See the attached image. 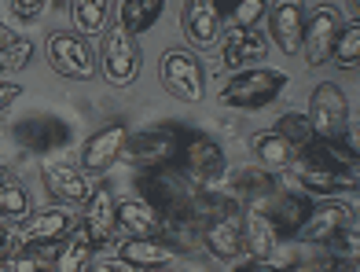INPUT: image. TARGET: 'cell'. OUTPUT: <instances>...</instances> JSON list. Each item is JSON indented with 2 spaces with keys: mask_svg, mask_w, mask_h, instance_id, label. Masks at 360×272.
Instances as JSON below:
<instances>
[{
  "mask_svg": "<svg viewBox=\"0 0 360 272\" xmlns=\"http://www.w3.org/2000/svg\"><path fill=\"white\" fill-rule=\"evenodd\" d=\"M125 140H129V129H125L122 122H114V125H103V129H96V133L85 140V148H81V166H85V173H92V177L107 173V169L122 158Z\"/></svg>",
  "mask_w": 360,
  "mask_h": 272,
  "instance_id": "obj_15",
  "label": "cell"
},
{
  "mask_svg": "<svg viewBox=\"0 0 360 272\" xmlns=\"http://www.w3.org/2000/svg\"><path fill=\"white\" fill-rule=\"evenodd\" d=\"M114 195L110 188H92V195L85 202V217H81V232H85V239L100 250V247H110L114 239H118V214H114Z\"/></svg>",
  "mask_w": 360,
  "mask_h": 272,
  "instance_id": "obj_13",
  "label": "cell"
},
{
  "mask_svg": "<svg viewBox=\"0 0 360 272\" xmlns=\"http://www.w3.org/2000/svg\"><path fill=\"white\" fill-rule=\"evenodd\" d=\"M305 0H276L269 8V37L280 52L294 56L302 48V34H305Z\"/></svg>",
  "mask_w": 360,
  "mask_h": 272,
  "instance_id": "obj_14",
  "label": "cell"
},
{
  "mask_svg": "<svg viewBox=\"0 0 360 272\" xmlns=\"http://www.w3.org/2000/svg\"><path fill=\"white\" fill-rule=\"evenodd\" d=\"M356 221V214L349 210V206H342V202H313V210H309V217H305V225H302V232H298V243H331V239L346 228V225H353Z\"/></svg>",
  "mask_w": 360,
  "mask_h": 272,
  "instance_id": "obj_19",
  "label": "cell"
},
{
  "mask_svg": "<svg viewBox=\"0 0 360 272\" xmlns=\"http://www.w3.org/2000/svg\"><path fill=\"white\" fill-rule=\"evenodd\" d=\"M110 4L114 0H70V19L81 37H96L110 26Z\"/></svg>",
  "mask_w": 360,
  "mask_h": 272,
  "instance_id": "obj_29",
  "label": "cell"
},
{
  "mask_svg": "<svg viewBox=\"0 0 360 272\" xmlns=\"http://www.w3.org/2000/svg\"><path fill=\"white\" fill-rule=\"evenodd\" d=\"M8 41H15V34H11V26H4V22H0V48H4Z\"/></svg>",
  "mask_w": 360,
  "mask_h": 272,
  "instance_id": "obj_42",
  "label": "cell"
},
{
  "mask_svg": "<svg viewBox=\"0 0 360 272\" xmlns=\"http://www.w3.org/2000/svg\"><path fill=\"white\" fill-rule=\"evenodd\" d=\"M143 272H180V268H176V261H173V265H158V268H143Z\"/></svg>",
  "mask_w": 360,
  "mask_h": 272,
  "instance_id": "obj_44",
  "label": "cell"
},
{
  "mask_svg": "<svg viewBox=\"0 0 360 272\" xmlns=\"http://www.w3.org/2000/svg\"><path fill=\"white\" fill-rule=\"evenodd\" d=\"M158 77H162V85H166V92L176 96V100H184V103H202L206 100L202 63L195 59L188 48H169V52H162Z\"/></svg>",
  "mask_w": 360,
  "mask_h": 272,
  "instance_id": "obj_5",
  "label": "cell"
},
{
  "mask_svg": "<svg viewBox=\"0 0 360 272\" xmlns=\"http://www.w3.org/2000/svg\"><path fill=\"white\" fill-rule=\"evenodd\" d=\"M48 0H11V11L19 15V19H37V15L44 11Z\"/></svg>",
  "mask_w": 360,
  "mask_h": 272,
  "instance_id": "obj_38",
  "label": "cell"
},
{
  "mask_svg": "<svg viewBox=\"0 0 360 272\" xmlns=\"http://www.w3.org/2000/svg\"><path fill=\"white\" fill-rule=\"evenodd\" d=\"M294 184L305 195H335V191H356V173H335V169H320V166H305L294 162Z\"/></svg>",
  "mask_w": 360,
  "mask_h": 272,
  "instance_id": "obj_25",
  "label": "cell"
},
{
  "mask_svg": "<svg viewBox=\"0 0 360 272\" xmlns=\"http://www.w3.org/2000/svg\"><path fill=\"white\" fill-rule=\"evenodd\" d=\"M41 184H44L48 195L63 206H85L89 195H92V184H89L85 173L77 166H63V162L41 166Z\"/></svg>",
  "mask_w": 360,
  "mask_h": 272,
  "instance_id": "obj_17",
  "label": "cell"
},
{
  "mask_svg": "<svg viewBox=\"0 0 360 272\" xmlns=\"http://www.w3.org/2000/svg\"><path fill=\"white\" fill-rule=\"evenodd\" d=\"M15 140L34 155H48V151H59L70 140V125L56 115H30L15 125Z\"/></svg>",
  "mask_w": 360,
  "mask_h": 272,
  "instance_id": "obj_16",
  "label": "cell"
},
{
  "mask_svg": "<svg viewBox=\"0 0 360 272\" xmlns=\"http://www.w3.org/2000/svg\"><path fill=\"white\" fill-rule=\"evenodd\" d=\"M287 74L272 70V67H254V70H239L232 82L221 89V103L236 107V110H261L269 107L276 96L283 92Z\"/></svg>",
  "mask_w": 360,
  "mask_h": 272,
  "instance_id": "obj_2",
  "label": "cell"
},
{
  "mask_svg": "<svg viewBox=\"0 0 360 272\" xmlns=\"http://www.w3.org/2000/svg\"><path fill=\"white\" fill-rule=\"evenodd\" d=\"M202 250H210L217 261H232L243 254V202H228L224 210L202 225Z\"/></svg>",
  "mask_w": 360,
  "mask_h": 272,
  "instance_id": "obj_11",
  "label": "cell"
},
{
  "mask_svg": "<svg viewBox=\"0 0 360 272\" xmlns=\"http://www.w3.org/2000/svg\"><path fill=\"white\" fill-rule=\"evenodd\" d=\"M269 15V0H232L224 19L236 30H257V22Z\"/></svg>",
  "mask_w": 360,
  "mask_h": 272,
  "instance_id": "obj_35",
  "label": "cell"
},
{
  "mask_svg": "<svg viewBox=\"0 0 360 272\" xmlns=\"http://www.w3.org/2000/svg\"><path fill=\"white\" fill-rule=\"evenodd\" d=\"M214 4H217V11H221V19H224V15H228V8H232V0H214Z\"/></svg>",
  "mask_w": 360,
  "mask_h": 272,
  "instance_id": "obj_43",
  "label": "cell"
},
{
  "mask_svg": "<svg viewBox=\"0 0 360 272\" xmlns=\"http://www.w3.org/2000/svg\"><path fill=\"white\" fill-rule=\"evenodd\" d=\"M96 247L85 239V232H70L67 239H63V247L56 254V265L52 272H85V265L92 261Z\"/></svg>",
  "mask_w": 360,
  "mask_h": 272,
  "instance_id": "obj_31",
  "label": "cell"
},
{
  "mask_svg": "<svg viewBox=\"0 0 360 272\" xmlns=\"http://www.w3.org/2000/svg\"><path fill=\"white\" fill-rule=\"evenodd\" d=\"M309 125H313L316 136H349V103L342 96L338 85H316L309 96Z\"/></svg>",
  "mask_w": 360,
  "mask_h": 272,
  "instance_id": "obj_10",
  "label": "cell"
},
{
  "mask_svg": "<svg viewBox=\"0 0 360 272\" xmlns=\"http://www.w3.org/2000/svg\"><path fill=\"white\" fill-rule=\"evenodd\" d=\"M30 59H34V44H30L26 37H15L8 41L4 48H0V74H15L30 67Z\"/></svg>",
  "mask_w": 360,
  "mask_h": 272,
  "instance_id": "obj_36",
  "label": "cell"
},
{
  "mask_svg": "<svg viewBox=\"0 0 360 272\" xmlns=\"http://www.w3.org/2000/svg\"><path fill=\"white\" fill-rule=\"evenodd\" d=\"M22 96V85H15V82H0V110H8L15 100Z\"/></svg>",
  "mask_w": 360,
  "mask_h": 272,
  "instance_id": "obj_39",
  "label": "cell"
},
{
  "mask_svg": "<svg viewBox=\"0 0 360 272\" xmlns=\"http://www.w3.org/2000/svg\"><path fill=\"white\" fill-rule=\"evenodd\" d=\"M162 235H169V243H173V250H176V254L202 250V221H195L191 214L166 221V232H162Z\"/></svg>",
  "mask_w": 360,
  "mask_h": 272,
  "instance_id": "obj_32",
  "label": "cell"
},
{
  "mask_svg": "<svg viewBox=\"0 0 360 272\" xmlns=\"http://www.w3.org/2000/svg\"><path fill=\"white\" fill-rule=\"evenodd\" d=\"M77 228V217L67 206H48V210H30L19 217V243H63Z\"/></svg>",
  "mask_w": 360,
  "mask_h": 272,
  "instance_id": "obj_12",
  "label": "cell"
},
{
  "mask_svg": "<svg viewBox=\"0 0 360 272\" xmlns=\"http://www.w3.org/2000/svg\"><path fill=\"white\" fill-rule=\"evenodd\" d=\"M11 247V232H8V225H0V254H4Z\"/></svg>",
  "mask_w": 360,
  "mask_h": 272,
  "instance_id": "obj_41",
  "label": "cell"
},
{
  "mask_svg": "<svg viewBox=\"0 0 360 272\" xmlns=\"http://www.w3.org/2000/svg\"><path fill=\"white\" fill-rule=\"evenodd\" d=\"M250 148H254L257 166H265L269 173L290 169V162H294V151H290V143H287L280 133H276V129H261V133H254Z\"/></svg>",
  "mask_w": 360,
  "mask_h": 272,
  "instance_id": "obj_27",
  "label": "cell"
},
{
  "mask_svg": "<svg viewBox=\"0 0 360 272\" xmlns=\"http://www.w3.org/2000/svg\"><path fill=\"white\" fill-rule=\"evenodd\" d=\"M265 56H269V44H265V37H261L257 30H236V26H228V34L221 41V59H224V67L232 70V74L261 67Z\"/></svg>",
  "mask_w": 360,
  "mask_h": 272,
  "instance_id": "obj_18",
  "label": "cell"
},
{
  "mask_svg": "<svg viewBox=\"0 0 360 272\" xmlns=\"http://www.w3.org/2000/svg\"><path fill=\"white\" fill-rule=\"evenodd\" d=\"M114 214H118V232L133 235V239H155L166 232V217L143 199H122L114 206Z\"/></svg>",
  "mask_w": 360,
  "mask_h": 272,
  "instance_id": "obj_23",
  "label": "cell"
},
{
  "mask_svg": "<svg viewBox=\"0 0 360 272\" xmlns=\"http://www.w3.org/2000/svg\"><path fill=\"white\" fill-rule=\"evenodd\" d=\"M176 151H180V133L176 129H143V133L125 140L122 158L136 173H143V169H158V166H173Z\"/></svg>",
  "mask_w": 360,
  "mask_h": 272,
  "instance_id": "obj_7",
  "label": "cell"
},
{
  "mask_svg": "<svg viewBox=\"0 0 360 272\" xmlns=\"http://www.w3.org/2000/svg\"><path fill=\"white\" fill-rule=\"evenodd\" d=\"M221 11L214 0H184L180 8V26H184V37L195 48H210L221 37Z\"/></svg>",
  "mask_w": 360,
  "mask_h": 272,
  "instance_id": "obj_21",
  "label": "cell"
},
{
  "mask_svg": "<svg viewBox=\"0 0 360 272\" xmlns=\"http://www.w3.org/2000/svg\"><path fill=\"white\" fill-rule=\"evenodd\" d=\"M118 258L129 261L136 272L143 268H158V265H173L180 254L173 250V243L166 235H155V239H133V235H125L122 243H118Z\"/></svg>",
  "mask_w": 360,
  "mask_h": 272,
  "instance_id": "obj_24",
  "label": "cell"
},
{
  "mask_svg": "<svg viewBox=\"0 0 360 272\" xmlns=\"http://www.w3.org/2000/svg\"><path fill=\"white\" fill-rule=\"evenodd\" d=\"M176 162H180L176 169L184 173L191 184H199V188L221 181L224 173H228V158H224V151H221V143H217V140H210V136H202V133L180 136Z\"/></svg>",
  "mask_w": 360,
  "mask_h": 272,
  "instance_id": "obj_4",
  "label": "cell"
},
{
  "mask_svg": "<svg viewBox=\"0 0 360 272\" xmlns=\"http://www.w3.org/2000/svg\"><path fill=\"white\" fill-rule=\"evenodd\" d=\"M360 59V22H342L338 37H335V48H331V63L342 70H353Z\"/></svg>",
  "mask_w": 360,
  "mask_h": 272,
  "instance_id": "obj_33",
  "label": "cell"
},
{
  "mask_svg": "<svg viewBox=\"0 0 360 272\" xmlns=\"http://www.w3.org/2000/svg\"><path fill=\"white\" fill-rule=\"evenodd\" d=\"M298 162L335 173H356V148L349 136H316L309 148L298 151Z\"/></svg>",
  "mask_w": 360,
  "mask_h": 272,
  "instance_id": "obj_20",
  "label": "cell"
},
{
  "mask_svg": "<svg viewBox=\"0 0 360 272\" xmlns=\"http://www.w3.org/2000/svg\"><path fill=\"white\" fill-rule=\"evenodd\" d=\"M48 63L59 77L70 82H89L96 74V48L81 37V34H48Z\"/></svg>",
  "mask_w": 360,
  "mask_h": 272,
  "instance_id": "obj_6",
  "label": "cell"
},
{
  "mask_svg": "<svg viewBox=\"0 0 360 272\" xmlns=\"http://www.w3.org/2000/svg\"><path fill=\"white\" fill-rule=\"evenodd\" d=\"M136 188H140L143 202H151L162 217L173 221V217L188 214L191 195H195V188H199V184H191L176 166H158V169H143Z\"/></svg>",
  "mask_w": 360,
  "mask_h": 272,
  "instance_id": "obj_1",
  "label": "cell"
},
{
  "mask_svg": "<svg viewBox=\"0 0 360 272\" xmlns=\"http://www.w3.org/2000/svg\"><path fill=\"white\" fill-rule=\"evenodd\" d=\"M272 191H276V173H269L265 166H239L224 195H232L236 202H257L269 199Z\"/></svg>",
  "mask_w": 360,
  "mask_h": 272,
  "instance_id": "obj_26",
  "label": "cell"
},
{
  "mask_svg": "<svg viewBox=\"0 0 360 272\" xmlns=\"http://www.w3.org/2000/svg\"><path fill=\"white\" fill-rule=\"evenodd\" d=\"M342 11L331 8V4H320L316 11L305 15V34H302V48L298 52L305 56L309 67H323L331 59V48H335V37L342 30Z\"/></svg>",
  "mask_w": 360,
  "mask_h": 272,
  "instance_id": "obj_9",
  "label": "cell"
},
{
  "mask_svg": "<svg viewBox=\"0 0 360 272\" xmlns=\"http://www.w3.org/2000/svg\"><path fill=\"white\" fill-rule=\"evenodd\" d=\"M346 4L353 8V19H356V11H360V0H346Z\"/></svg>",
  "mask_w": 360,
  "mask_h": 272,
  "instance_id": "obj_45",
  "label": "cell"
},
{
  "mask_svg": "<svg viewBox=\"0 0 360 272\" xmlns=\"http://www.w3.org/2000/svg\"><path fill=\"white\" fill-rule=\"evenodd\" d=\"M30 214V191L8 166H0V221H19Z\"/></svg>",
  "mask_w": 360,
  "mask_h": 272,
  "instance_id": "obj_30",
  "label": "cell"
},
{
  "mask_svg": "<svg viewBox=\"0 0 360 272\" xmlns=\"http://www.w3.org/2000/svg\"><path fill=\"white\" fill-rule=\"evenodd\" d=\"M232 272H280L272 261H257V258H247V261H239L232 265Z\"/></svg>",
  "mask_w": 360,
  "mask_h": 272,
  "instance_id": "obj_40",
  "label": "cell"
},
{
  "mask_svg": "<svg viewBox=\"0 0 360 272\" xmlns=\"http://www.w3.org/2000/svg\"><path fill=\"white\" fill-rule=\"evenodd\" d=\"M96 67L103 70V77L118 89H129L140 74V48L136 37L122 30L118 22H110L103 30V41H100V52H96Z\"/></svg>",
  "mask_w": 360,
  "mask_h": 272,
  "instance_id": "obj_3",
  "label": "cell"
},
{
  "mask_svg": "<svg viewBox=\"0 0 360 272\" xmlns=\"http://www.w3.org/2000/svg\"><path fill=\"white\" fill-rule=\"evenodd\" d=\"M276 247H280V239H276V232L269 225L261 199L247 202L243 206V250H247L250 258H257V261H269L276 254Z\"/></svg>",
  "mask_w": 360,
  "mask_h": 272,
  "instance_id": "obj_22",
  "label": "cell"
},
{
  "mask_svg": "<svg viewBox=\"0 0 360 272\" xmlns=\"http://www.w3.org/2000/svg\"><path fill=\"white\" fill-rule=\"evenodd\" d=\"M85 272H136V268L122 258H100V261H89Z\"/></svg>",
  "mask_w": 360,
  "mask_h": 272,
  "instance_id": "obj_37",
  "label": "cell"
},
{
  "mask_svg": "<svg viewBox=\"0 0 360 272\" xmlns=\"http://www.w3.org/2000/svg\"><path fill=\"white\" fill-rule=\"evenodd\" d=\"M261 206H265V217H269L276 239L287 243V239H298L309 210H313V199H309L302 188L294 191V188H280V184H276V191L269 199H261Z\"/></svg>",
  "mask_w": 360,
  "mask_h": 272,
  "instance_id": "obj_8",
  "label": "cell"
},
{
  "mask_svg": "<svg viewBox=\"0 0 360 272\" xmlns=\"http://www.w3.org/2000/svg\"><path fill=\"white\" fill-rule=\"evenodd\" d=\"M162 8L166 0H118V26L140 37L162 19Z\"/></svg>",
  "mask_w": 360,
  "mask_h": 272,
  "instance_id": "obj_28",
  "label": "cell"
},
{
  "mask_svg": "<svg viewBox=\"0 0 360 272\" xmlns=\"http://www.w3.org/2000/svg\"><path fill=\"white\" fill-rule=\"evenodd\" d=\"M276 133H280V136L290 143V151H294V155H298L302 148H309V143L316 140V133H313V125H309L305 115H283L280 122H276Z\"/></svg>",
  "mask_w": 360,
  "mask_h": 272,
  "instance_id": "obj_34",
  "label": "cell"
}]
</instances>
